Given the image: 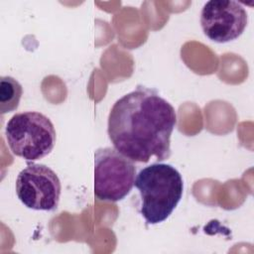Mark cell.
<instances>
[{"instance_id": "cell-6", "label": "cell", "mask_w": 254, "mask_h": 254, "mask_svg": "<svg viewBox=\"0 0 254 254\" xmlns=\"http://www.w3.org/2000/svg\"><path fill=\"white\" fill-rule=\"evenodd\" d=\"M247 22L246 10L239 2L233 0L207 1L200 13V25L204 35L219 44L239 38Z\"/></svg>"}, {"instance_id": "cell-7", "label": "cell", "mask_w": 254, "mask_h": 254, "mask_svg": "<svg viewBox=\"0 0 254 254\" xmlns=\"http://www.w3.org/2000/svg\"><path fill=\"white\" fill-rule=\"evenodd\" d=\"M23 93L22 85L12 76L0 78V112L5 114L15 111Z\"/></svg>"}, {"instance_id": "cell-2", "label": "cell", "mask_w": 254, "mask_h": 254, "mask_svg": "<svg viewBox=\"0 0 254 254\" xmlns=\"http://www.w3.org/2000/svg\"><path fill=\"white\" fill-rule=\"evenodd\" d=\"M134 185L140 193V213L148 224L166 220L180 202L184 191V182L179 171L163 163L143 168Z\"/></svg>"}, {"instance_id": "cell-4", "label": "cell", "mask_w": 254, "mask_h": 254, "mask_svg": "<svg viewBox=\"0 0 254 254\" xmlns=\"http://www.w3.org/2000/svg\"><path fill=\"white\" fill-rule=\"evenodd\" d=\"M135 176L134 162L115 148H99L94 152V194L99 200L123 199L131 191Z\"/></svg>"}, {"instance_id": "cell-5", "label": "cell", "mask_w": 254, "mask_h": 254, "mask_svg": "<svg viewBox=\"0 0 254 254\" xmlns=\"http://www.w3.org/2000/svg\"><path fill=\"white\" fill-rule=\"evenodd\" d=\"M27 163L16 180L18 198L31 209L56 210L62 190L58 175L46 165Z\"/></svg>"}, {"instance_id": "cell-3", "label": "cell", "mask_w": 254, "mask_h": 254, "mask_svg": "<svg viewBox=\"0 0 254 254\" xmlns=\"http://www.w3.org/2000/svg\"><path fill=\"white\" fill-rule=\"evenodd\" d=\"M5 137L11 152L27 162L40 160L54 149L57 139L52 121L43 113L26 111L14 114L7 122Z\"/></svg>"}, {"instance_id": "cell-1", "label": "cell", "mask_w": 254, "mask_h": 254, "mask_svg": "<svg viewBox=\"0 0 254 254\" xmlns=\"http://www.w3.org/2000/svg\"><path fill=\"white\" fill-rule=\"evenodd\" d=\"M177 114L155 89L138 85L112 106L107 133L114 148L133 162L164 161L171 156Z\"/></svg>"}]
</instances>
